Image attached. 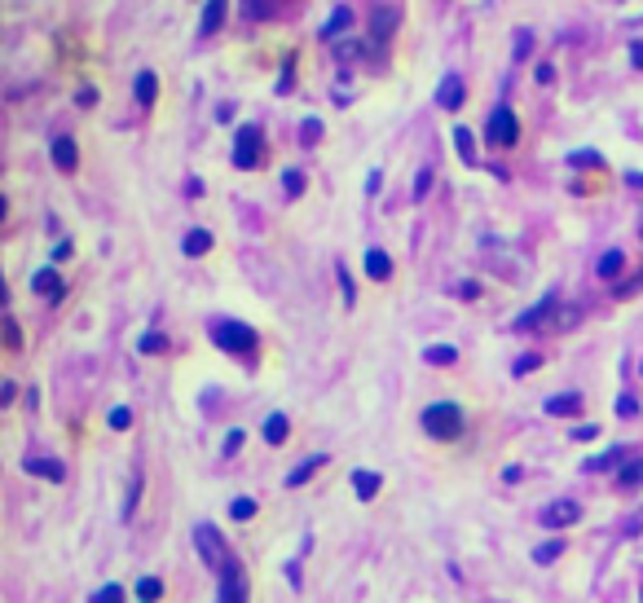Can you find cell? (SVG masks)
Returning <instances> with one entry per match:
<instances>
[{"label":"cell","instance_id":"cell-15","mask_svg":"<svg viewBox=\"0 0 643 603\" xmlns=\"http://www.w3.org/2000/svg\"><path fill=\"white\" fill-rule=\"evenodd\" d=\"M225 4H230V0H208V9H203V22H199V31H203V35L221 31V22H225Z\"/></svg>","mask_w":643,"mask_h":603},{"label":"cell","instance_id":"cell-34","mask_svg":"<svg viewBox=\"0 0 643 603\" xmlns=\"http://www.w3.org/2000/svg\"><path fill=\"white\" fill-rule=\"evenodd\" d=\"M128 423H133V410H128V405H115V410H110V427H115V432H128Z\"/></svg>","mask_w":643,"mask_h":603},{"label":"cell","instance_id":"cell-19","mask_svg":"<svg viewBox=\"0 0 643 603\" xmlns=\"http://www.w3.org/2000/svg\"><path fill=\"white\" fill-rule=\"evenodd\" d=\"M352 489H357L361 503H370V498L379 494V476H375V472H352Z\"/></svg>","mask_w":643,"mask_h":603},{"label":"cell","instance_id":"cell-32","mask_svg":"<svg viewBox=\"0 0 643 603\" xmlns=\"http://www.w3.org/2000/svg\"><path fill=\"white\" fill-rule=\"evenodd\" d=\"M230 516H234V520H252V516H256V503H252V498H234V503H230Z\"/></svg>","mask_w":643,"mask_h":603},{"label":"cell","instance_id":"cell-41","mask_svg":"<svg viewBox=\"0 0 643 603\" xmlns=\"http://www.w3.org/2000/svg\"><path fill=\"white\" fill-rule=\"evenodd\" d=\"M538 361H542V357H534V352H529V357H520V361H516V374H529V370H538Z\"/></svg>","mask_w":643,"mask_h":603},{"label":"cell","instance_id":"cell-16","mask_svg":"<svg viewBox=\"0 0 643 603\" xmlns=\"http://www.w3.org/2000/svg\"><path fill=\"white\" fill-rule=\"evenodd\" d=\"M318 467H326V454H309V458H305V463H301V467L287 476V485H292V489H301V485H305V480H309Z\"/></svg>","mask_w":643,"mask_h":603},{"label":"cell","instance_id":"cell-1","mask_svg":"<svg viewBox=\"0 0 643 603\" xmlns=\"http://www.w3.org/2000/svg\"><path fill=\"white\" fill-rule=\"evenodd\" d=\"M423 432H428V436H436V441H454V436L463 432V410H458V405H450V401L428 405V410H423Z\"/></svg>","mask_w":643,"mask_h":603},{"label":"cell","instance_id":"cell-6","mask_svg":"<svg viewBox=\"0 0 643 603\" xmlns=\"http://www.w3.org/2000/svg\"><path fill=\"white\" fill-rule=\"evenodd\" d=\"M194 547H199V556H203V564L208 569H225V560H230V551H225V542H221V533L217 529H208V525H199L194 529Z\"/></svg>","mask_w":643,"mask_h":603},{"label":"cell","instance_id":"cell-36","mask_svg":"<svg viewBox=\"0 0 643 603\" xmlns=\"http://www.w3.org/2000/svg\"><path fill=\"white\" fill-rule=\"evenodd\" d=\"M318 137H322V124H318V119H305V128H301V141H305V146H314Z\"/></svg>","mask_w":643,"mask_h":603},{"label":"cell","instance_id":"cell-10","mask_svg":"<svg viewBox=\"0 0 643 603\" xmlns=\"http://www.w3.org/2000/svg\"><path fill=\"white\" fill-rule=\"evenodd\" d=\"M75 163H80L75 141H71V137H57V141H53V168H57V172H75Z\"/></svg>","mask_w":643,"mask_h":603},{"label":"cell","instance_id":"cell-14","mask_svg":"<svg viewBox=\"0 0 643 603\" xmlns=\"http://www.w3.org/2000/svg\"><path fill=\"white\" fill-rule=\"evenodd\" d=\"M133 88H137V102H141V106H155V97H159V75H155V71H141Z\"/></svg>","mask_w":643,"mask_h":603},{"label":"cell","instance_id":"cell-11","mask_svg":"<svg viewBox=\"0 0 643 603\" xmlns=\"http://www.w3.org/2000/svg\"><path fill=\"white\" fill-rule=\"evenodd\" d=\"M31 287H35L44 300H62V278H57V269H35Z\"/></svg>","mask_w":643,"mask_h":603},{"label":"cell","instance_id":"cell-28","mask_svg":"<svg viewBox=\"0 0 643 603\" xmlns=\"http://www.w3.org/2000/svg\"><path fill=\"white\" fill-rule=\"evenodd\" d=\"M569 163H573V168H604V159H600L595 150H573Z\"/></svg>","mask_w":643,"mask_h":603},{"label":"cell","instance_id":"cell-46","mask_svg":"<svg viewBox=\"0 0 643 603\" xmlns=\"http://www.w3.org/2000/svg\"><path fill=\"white\" fill-rule=\"evenodd\" d=\"M551 80H556V66H551V62H542V66H538V84H551Z\"/></svg>","mask_w":643,"mask_h":603},{"label":"cell","instance_id":"cell-29","mask_svg":"<svg viewBox=\"0 0 643 603\" xmlns=\"http://www.w3.org/2000/svg\"><path fill=\"white\" fill-rule=\"evenodd\" d=\"M560 556H565V542H542V547L534 551L538 564H551V560H560Z\"/></svg>","mask_w":643,"mask_h":603},{"label":"cell","instance_id":"cell-27","mask_svg":"<svg viewBox=\"0 0 643 603\" xmlns=\"http://www.w3.org/2000/svg\"><path fill=\"white\" fill-rule=\"evenodd\" d=\"M454 146H458V155H463L467 163H476V150H472V133H467V128H454Z\"/></svg>","mask_w":643,"mask_h":603},{"label":"cell","instance_id":"cell-30","mask_svg":"<svg viewBox=\"0 0 643 603\" xmlns=\"http://www.w3.org/2000/svg\"><path fill=\"white\" fill-rule=\"evenodd\" d=\"M618 480H622L626 489H631V485H640L643 480V458H631V463L622 467V476H618Z\"/></svg>","mask_w":643,"mask_h":603},{"label":"cell","instance_id":"cell-8","mask_svg":"<svg viewBox=\"0 0 643 603\" xmlns=\"http://www.w3.org/2000/svg\"><path fill=\"white\" fill-rule=\"evenodd\" d=\"M463 97H467L463 80H458V75H445V80H441V88H436V102H441L445 110H458V106H463Z\"/></svg>","mask_w":643,"mask_h":603},{"label":"cell","instance_id":"cell-44","mask_svg":"<svg viewBox=\"0 0 643 603\" xmlns=\"http://www.w3.org/2000/svg\"><path fill=\"white\" fill-rule=\"evenodd\" d=\"M335 53H339V57H344V62H348V57H357V53H361V49H357V40H344V44H339V49H335Z\"/></svg>","mask_w":643,"mask_h":603},{"label":"cell","instance_id":"cell-35","mask_svg":"<svg viewBox=\"0 0 643 603\" xmlns=\"http://www.w3.org/2000/svg\"><path fill=\"white\" fill-rule=\"evenodd\" d=\"M88 603H124V591L106 582V586H102V591H97V595H93V600H88Z\"/></svg>","mask_w":643,"mask_h":603},{"label":"cell","instance_id":"cell-3","mask_svg":"<svg viewBox=\"0 0 643 603\" xmlns=\"http://www.w3.org/2000/svg\"><path fill=\"white\" fill-rule=\"evenodd\" d=\"M221 582H217V595H221V603H247V573H243V564L230 556L225 560V569L217 573Z\"/></svg>","mask_w":643,"mask_h":603},{"label":"cell","instance_id":"cell-39","mask_svg":"<svg viewBox=\"0 0 643 603\" xmlns=\"http://www.w3.org/2000/svg\"><path fill=\"white\" fill-rule=\"evenodd\" d=\"M618 414H622V419H635V414H640V401H635V396H622V401H618Z\"/></svg>","mask_w":643,"mask_h":603},{"label":"cell","instance_id":"cell-43","mask_svg":"<svg viewBox=\"0 0 643 603\" xmlns=\"http://www.w3.org/2000/svg\"><path fill=\"white\" fill-rule=\"evenodd\" d=\"M137 494H141V480H133V485H128V503H124V516H133V507H137Z\"/></svg>","mask_w":643,"mask_h":603},{"label":"cell","instance_id":"cell-42","mask_svg":"<svg viewBox=\"0 0 643 603\" xmlns=\"http://www.w3.org/2000/svg\"><path fill=\"white\" fill-rule=\"evenodd\" d=\"M600 436V427H591V423H582V427H573V441H595Z\"/></svg>","mask_w":643,"mask_h":603},{"label":"cell","instance_id":"cell-48","mask_svg":"<svg viewBox=\"0 0 643 603\" xmlns=\"http://www.w3.org/2000/svg\"><path fill=\"white\" fill-rule=\"evenodd\" d=\"M53 261H71V243H57L53 247Z\"/></svg>","mask_w":643,"mask_h":603},{"label":"cell","instance_id":"cell-26","mask_svg":"<svg viewBox=\"0 0 643 603\" xmlns=\"http://www.w3.org/2000/svg\"><path fill=\"white\" fill-rule=\"evenodd\" d=\"M137 595H141V603H155L164 595V582H159V578H141V582H137Z\"/></svg>","mask_w":643,"mask_h":603},{"label":"cell","instance_id":"cell-20","mask_svg":"<svg viewBox=\"0 0 643 603\" xmlns=\"http://www.w3.org/2000/svg\"><path fill=\"white\" fill-rule=\"evenodd\" d=\"M212 252V234L208 230H190L186 234V256H208Z\"/></svg>","mask_w":643,"mask_h":603},{"label":"cell","instance_id":"cell-31","mask_svg":"<svg viewBox=\"0 0 643 603\" xmlns=\"http://www.w3.org/2000/svg\"><path fill=\"white\" fill-rule=\"evenodd\" d=\"M283 186H287V194H292V199H301V194H305V172H296V168H292V172H283Z\"/></svg>","mask_w":643,"mask_h":603},{"label":"cell","instance_id":"cell-9","mask_svg":"<svg viewBox=\"0 0 643 603\" xmlns=\"http://www.w3.org/2000/svg\"><path fill=\"white\" fill-rule=\"evenodd\" d=\"M547 313H556V296H542L529 313H520V317H516V330H538V326L547 321Z\"/></svg>","mask_w":643,"mask_h":603},{"label":"cell","instance_id":"cell-22","mask_svg":"<svg viewBox=\"0 0 643 603\" xmlns=\"http://www.w3.org/2000/svg\"><path fill=\"white\" fill-rule=\"evenodd\" d=\"M578 410H582V396H578V392L551 396V401H547V414H578Z\"/></svg>","mask_w":643,"mask_h":603},{"label":"cell","instance_id":"cell-40","mask_svg":"<svg viewBox=\"0 0 643 603\" xmlns=\"http://www.w3.org/2000/svg\"><path fill=\"white\" fill-rule=\"evenodd\" d=\"M339 283H344V304L352 308V300H357V292H352V278H348V269L339 265Z\"/></svg>","mask_w":643,"mask_h":603},{"label":"cell","instance_id":"cell-2","mask_svg":"<svg viewBox=\"0 0 643 603\" xmlns=\"http://www.w3.org/2000/svg\"><path fill=\"white\" fill-rule=\"evenodd\" d=\"M212 343L225 348V352H234V357H247L256 348V330L243 326V321H217L212 326Z\"/></svg>","mask_w":643,"mask_h":603},{"label":"cell","instance_id":"cell-21","mask_svg":"<svg viewBox=\"0 0 643 603\" xmlns=\"http://www.w3.org/2000/svg\"><path fill=\"white\" fill-rule=\"evenodd\" d=\"M423 361H432V366H450V361H458V348H450V343H432V348H423Z\"/></svg>","mask_w":643,"mask_h":603},{"label":"cell","instance_id":"cell-45","mask_svg":"<svg viewBox=\"0 0 643 603\" xmlns=\"http://www.w3.org/2000/svg\"><path fill=\"white\" fill-rule=\"evenodd\" d=\"M239 445H243V432H239V427H234V432H230V436H225V454H239Z\"/></svg>","mask_w":643,"mask_h":603},{"label":"cell","instance_id":"cell-24","mask_svg":"<svg viewBox=\"0 0 643 603\" xmlns=\"http://www.w3.org/2000/svg\"><path fill=\"white\" fill-rule=\"evenodd\" d=\"M348 22H352V9H335V13L326 18V27H322V35L330 40V35H339V31L348 27Z\"/></svg>","mask_w":643,"mask_h":603},{"label":"cell","instance_id":"cell-37","mask_svg":"<svg viewBox=\"0 0 643 603\" xmlns=\"http://www.w3.org/2000/svg\"><path fill=\"white\" fill-rule=\"evenodd\" d=\"M428 190H432V172H428V168H423V172H419V177H414V199H423V194H428Z\"/></svg>","mask_w":643,"mask_h":603},{"label":"cell","instance_id":"cell-38","mask_svg":"<svg viewBox=\"0 0 643 603\" xmlns=\"http://www.w3.org/2000/svg\"><path fill=\"white\" fill-rule=\"evenodd\" d=\"M4 343H9V348H18V343H22V335H18V321H13V317H4Z\"/></svg>","mask_w":643,"mask_h":603},{"label":"cell","instance_id":"cell-17","mask_svg":"<svg viewBox=\"0 0 643 603\" xmlns=\"http://www.w3.org/2000/svg\"><path fill=\"white\" fill-rule=\"evenodd\" d=\"M392 27H397V9H392V4H379V9H375V22H370V35L383 40Z\"/></svg>","mask_w":643,"mask_h":603},{"label":"cell","instance_id":"cell-33","mask_svg":"<svg viewBox=\"0 0 643 603\" xmlns=\"http://www.w3.org/2000/svg\"><path fill=\"white\" fill-rule=\"evenodd\" d=\"M137 348H141V352H164V348H168V339H164L159 330H150V335H141V343H137Z\"/></svg>","mask_w":643,"mask_h":603},{"label":"cell","instance_id":"cell-7","mask_svg":"<svg viewBox=\"0 0 643 603\" xmlns=\"http://www.w3.org/2000/svg\"><path fill=\"white\" fill-rule=\"evenodd\" d=\"M582 520V507L573 503V498H560V503H551L547 511H542V525L547 529H565V525H578Z\"/></svg>","mask_w":643,"mask_h":603},{"label":"cell","instance_id":"cell-5","mask_svg":"<svg viewBox=\"0 0 643 603\" xmlns=\"http://www.w3.org/2000/svg\"><path fill=\"white\" fill-rule=\"evenodd\" d=\"M261 155H265V137H261V128H256V124L239 128V137H234V168H256Z\"/></svg>","mask_w":643,"mask_h":603},{"label":"cell","instance_id":"cell-25","mask_svg":"<svg viewBox=\"0 0 643 603\" xmlns=\"http://www.w3.org/2000/svg\"><path fill=\"white\" fill-rule=\"evenodd\" d=\"M626 454H631V449H609V454H600V458H591V463H587V472H609V467H613V463H622Z\"/></svg>","mask_w":643,"mask_h":603},{"label":"cell","instance_id":"cell-13","mask_svg":"<svg viewBox=\"0 0 643 603\" xmlns=\"http://www.w3.org/2000/svg\"><path fill=\"white\" fill-rule=\"evenodd\" d=\"M22 467H27L31 476H40V480H53V485L66 476V472H62V463H53V458H27Z\"/></svg>","mask_w":643,"mask_h":603},{"label":"cell","instance_id":"cell-4","mask_svg":"<svg viewBox=\"0 0 643 603\" xmlns=\"http://www.w3.org/2000/svg\"><path fill=\"white\" fill-rule=\"evenodd\" d=\"M485 133H489V146H503V150L516 146V141H520V119H516V110H512V106H498V110L489 115V128H485Z\"/></svg>","mask_w":643,"mask_h":603},{"label":"cell","instance_id":"cell-18","mask_svg":"<svg viewBox=\"0 0 643 603\" xmlns=\"http://www.w3.org/2000/svg\"><path fill=\"white\" fill-rule=\"evenodd\" d=\"M287 436H292L287 414H270V419H265V441H270V445H283Z\"/></svg>","mask_w":643,"mask_h":603},{"label":"cell","instance_id":"cell-12","mask_svg":"<svg viewBox=\"0 0 643 603\" xmlns=\"http://www.w3.org/2000/svg\"><path fill=\"white\" fill-rule=\"evenodd\" d=\"M366 274H370L375 283H388V278H392V261H388V252L370 247V252H366Z\"/></svg>","mask_w":643,"mask_h":603},{"label":"cell","instance_id":"cell-47","mask_svg":"<svg viewBox=\"0 0 643 603\" xmlns=\"http://www.w3.org/2000/svg\"><path fill=\"white\" fill-rule=\"evenodd\" d=\"M631 62H635V66L643 71V40H635V44H631Z\"/></svg>","mask_w":643,"mask_h":603},{"label":"cell","instance_id":"cell-23","mask_svg":"<svg viewBox=\"0 0 643 603\" xmlns=\"http://www.w3.org/2000/svg\"><path fill=\"white\" fill-rule=\"evenodd\" d=\"M622 269H626V256L622 252H604L600 256V278H618Z\"/></svg>","mask_w":643,"mask_h":603}]
</instances>
